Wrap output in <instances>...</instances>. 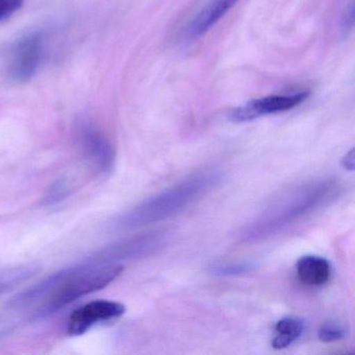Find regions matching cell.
I'll return each instance as SVG.
<instances>
[{"mask_svg":"<svg viewBox=\"0 0 355 355\" xmlns=\"http://www.w3.org/2000/svg\"><path fill=\"white\" fill-rule=\"evenodd\" d=\"M8 282H9V279L7 280H0V293L3 292V290H5L6 288L8 286Z\"/></svg>","mask_w":355,"mask_h":355,"instance_id":"18","label":"cell"},{"mask_svg":"<svg viewBox=\"0 0 355 355\" xmlns=\"http://www.w3.org/2000/svg\"><path fill=\"white\" fill-rule=\"evenodd\" d=\"M251 269L250 263H218L213 267V271L215 273L222 274V275H230V274H239L243 272L249 271Z\"/></svg>","mask_w":355,"mask_h":355,"instance_id":"14","label":"cell"},{"mask_svg":"<svg viewBox=\"0 0 355 355\" xmlns=\"http://www.w3.org/2000/svg\"><path fill=\"white\" fill-rule=\"evenodd\" d=\"M346 336V328L336 322L324 323L318 330V338L321 342L332 343L343 340Z\"/></svg>","mask_w":355,"mask_h":355,"instance_id":"12","label":"cell"},{"mask_svg":"<svg viewBox=\"0 0 355 355\" xmlns=\"http://www.w3.org/2000/svg\"><path fill=\"white\" fill-rule=\"evenodd\" d=\"M309 94V91L301 90L261 97L232 110L230 117L236 122H248L263 116L290 111L304 103Z\"/></svg>","mask_w":355,"mask_h":355,"instance_id":"5","label":"cell"},{"mask_svg":"<svg viewBox=\"0 0 355 355\" xmlns=\"http://www.w3.org/2000/svg\"><path fill=\"white\" fill-rule=\"evenodd\" d=\"M24 5V0H0V21L11 17L19 11Z\"/></svg>","mask_w":355,"mask_h":355,"instance_id":"15","label":"cell"},{"mask_svg":"<svg viewBox=\"0 0 355 355\" xmlns=\"http://www.w3.org/2000/svg\"><path fill=\"white\" fill-rule=\"evenodd\" d=\"M220 182V174L205 170L166 189L120 216L114 222L117 230H136L178 215L202 198Z\"/></svg>","mask_w":355,"mask_h":355,"instance_id":"2","label":"cell"},{"mask_svg":"<svg viewBox=\"0 0 355 355\" xmlns=\"http://www.w3.org/2000/svg\"><path fill=\"white\" fill-rule=\"evenodd\" d=\"M125 306L117 301L95 300L76 309L68 321V334L82 336L101 322L111 321L121 317Z\"/></svg>","mask_w":355,"mask_h":355,"instance_id":"6","label":"cell"},{"mask_svg":"<svg viewBox=\"0 0 355 355\" xmlns=\"http://www.w3.org/2000/svg\"><path fill=\"white\" fill-rule=\"evenodd\" d=\"M80 148L97 171L107 174L115 165V150L107 137L89 122H82L78 130Z\"/></svg>","mask_w":355,"mask_h":355,"instance_id":"7","label":"cell"},{"mask_svg":"<svg viewBox=\"0 0 355 355\" xmlns=\"http://www.w3.org/2000/svg\"><path fill=\"white\" fill-rule=\"evenodd\" d=\"M354 24V3L351 0L350 5L347 7L346 12L344 16V28L348 32L349 30L353 28Z\"/></svg>","mask_w":355,"mask_h":355,"instance_id":"16","label":"cell"},{"mask_svg":"<svg viewBox=\"0 0 355 355\" xmlns=\"http://www.w3.org/2000/svg\"><path fill=\"white\" fill-rule=\"evenodd\" d=\"M169 240L165 232H153L124 239L90 255L98 266L118 265L120 261L143 259L161 250Z\"/></svg>","mask_w":355,"mask_h":355,"instance_id":"4","label":"cell"},{"mask_svg":"<svg viewBox=\"0 0 355 355\" xmlns=\"http://www.w3.org/2000/svg\"><path fill=\"white\" fill-rule=\"evenodd\" d=\"M338 184L331 180L313 182L294 189L272 203L257 219L243 230V240H263L317 211L338 194Z\"/></svg>","mask_w":355,"mask_h":355,"instance_id":"3","label":"cell"},{"mask_svg":"<svg viewBox=\"0 0 355 355\" xmlns=\"http://www.w3.org/2000/svg\"><path fill=\"white\" fill-rule=\"evenodd\" d=\"M342 166L345 168V169L348 170V171L352 172L354 171L355 167V153L354 149H351L349 153H347V155H345L344 159L342 161Z\"/></svg>","mask_w":355,"mask_h":355,"instance_id":"17","label":"cell"},{"mask_svg":"<svg viewBox=\"0 0 355 355\" xmlns=\"http://www.w3.org/2000/svg\"><path fill=\"white\" fill-rule=\"evenodd\" d=\"M297 275L304 284L320 286L325 284L331 276V265L327 259L318 255H304L296 266Z\"/></svg>","mask_w":355,"mask_h":355,"instance_id":"10","label":"cell"},{"mask_svg":"<svg viewBox=\"0 0 355 355\" xmlns=\"http://www.w3.org/2000/svg\"><path fill=\"white\" fill-rule=\"evenodd\" d=\"M42 57V36L41 34L28 35L22 39L12 58L10 76L14 82L24 84L36 73Z\"/></svg>","mask_w":355,"mask_h":355,"instance_id":"8","label":"cell"},{"mask_svg":"<svg viewBox=\"0 0 355 355\" xmlns=\"http://www.w3.org/2000/svg\"><path fill=\"white\" fill-rule=\"evenodd\" d=\"M69 195V187L65 182H57L51 184L45 195V205H53L61 202Z\"/></svg>","mask_w":355,"mask_h":355,"instance_id":"13","label":"cell"},{"mask_svg":"<svg viewBox=\"0 0 355 355\" xmlns=\"http://www.w3.org/2000/svg\"><path fill=\"white\" fill-rule=\"evenodd\" d=\"M304 330V322L298 317H284L276 323L275 336L272 340L274 349H286L296 342Z\"/></svg>","mask_w":355,"mask_h":355,"instance_id":"11","label":"cell"},{"mask_svg":"<svg viewBox=\"0 0 355 355\" xmlns=\"http://www.w3.org/2000/svg\"><path fill=\"white\" fill-rule=\"evenodd\" d=\"M123 270V266H96L85 259L22 291L10 304L22 309L39 303L36 317H47L80 297L103 290L119 277Z\"/></svg>","mask_w":355,"mask_h":355,"instance_id":"1","label":"cell"},{"mask_svg":"<svg viewBox=\"0 0 355 355\" xmlns=\"http://www.w3.org/2000/svg\"><path fill=\"white\" fill-rule=\"evenodd\" d=\"M239 0H207L191 18L182 31V39L196 40L209 33L224 16L236 5Z\"/></svg>","mask_w":355,"mask_h":355,"instance_id":"9","label":"cell"}]
</instances>
